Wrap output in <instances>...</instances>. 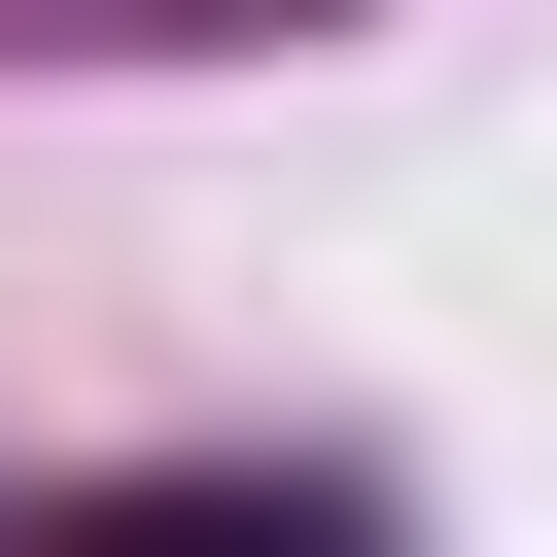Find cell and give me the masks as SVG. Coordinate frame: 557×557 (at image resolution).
<instances>
[{"label":"cell","instance_id":"cell-1","mask_svg":"<svg viewBox=\"0 0 557 557\" xmlns=\"http://www.w3.org/2000/svg\"><path fill=\"white\" fill-rule=\"evenodd\" d=\"M35 557H383V487H313V453H174V487H70Z\"/></svg>","mask_w":557,"mask_h":557}]
</instances>
